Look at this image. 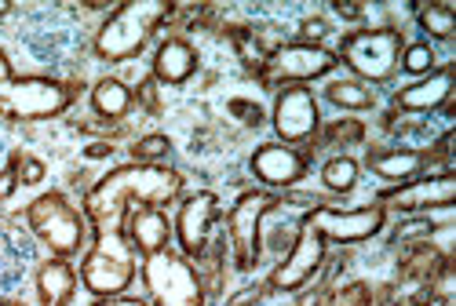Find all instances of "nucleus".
<instances>
[{
	"instance_id": "1",
	"label": "nucleus",
	"mask_w": 456,
	"mask_h": 306,
	"mask_svg": "<svg viewBox=\"0 0 456 306\" xmlns=\"http://www.w3.org/2000/svg\"><path fill=\"white\" fill-rule=\"evenodd\" d=\"M186 189L183 172L168 165H121L106 172L85 194V219H92L99 245L121 234V219L128 208H168Z\"/></svg>"
},
{
	"instance_id": "2",
	"label": "nucleus",
	"mask_w": 456,
	"mask_h": 306,
	"mask_svg": "<svg viewBox=\"0 0 456 306\" xmlns=\"http://www.w3.org/2000/svg\"><path fill=\"white\" fill-rule=\"evenodd\" d=\"M172 12H175L172 0H125V4L113 8L110 19L99 26L95 41H92L95 59H102V62L135 59L150 44V36L172 19Z\"/></svg>"
},
{
	"instance_id": "3",
	"label": "nucleus",
	"mask_w": 456,
	"mask_h": 306,
	"mask_svg": "<svg viewBox=\"0 0 456 306\" xmlns=\"http://www.w3.org/2000/svg\"><path fill=\"white\" fill-rule=\"evenodd\" d=\"M77 99V85H66L59 76H4L0 81V117L33 125L55 121Z\"/></svg>"
},
{
	"instance_id": "4",
	"label": "nucleus",
	"mask_w": 456,
	"mask_h": 306,
	"mask_svg": "<svg viewBox=\"0 0 456 306\" xmlns=\"http://www.w3.org/2000/svg\"><path fill=\"white\" fill-rule=\"evenodd\" d=\"M26 226L55 259H73L85 252V212H77L62 189L33 197L26 205Z\"/></svg>"
},
{
	"instance_id": "5",
	"label": "nucleus",
	"mask_w": 456,
	"mask_h": 306,
	"mask_svg": "<svg viewBox=\"0 0 456 306\" xmlns=\"http://www.w3.org/2000/svg\"><path fill=\"white\" fill-rule=\"evenodd\" d=\"M405 48V36L395 26H372V29H354L347 33L336 48V59L344 62L354 81L362 85H384L398 73V59Z\"/></svg>"
},
{
	"instance_id": "6",
	"label": "nucleus",
	"mask_w": 456,
	"mask_h": 306,
	"mask_svg": "<svg viewBox=\"0 0 456 306\" xmlns=\"http://www.w3.org/2000/svg\"><path fill=\"white\" fill-rule=\"evenodd\" d=\"M139 278L150 295V306H208L198 266L179 252L165 248L154 255H142Z\"/></svg>"
},
{
	"instance_id": "7",
	"label": "nucleus",
	"mask_w": 456,
	"mask_h": 306,
	"mask_svg": "<svg viewBox=\"0 0 456 306\" xmlns=\"http://www.w3.org/2000/svg\"><path fill=\"white\" fill-rule=\"evenodd\" d=\"M281 201L274 189H245L234 201V208L226 212V241H231V255L238 274H252L259 262V230L267 212H274Z\"/></svg>"
},
{
	"instance_id": "8",
	"label": "nucleus",
	"mask_w": 456,
	"mask_h": 306,
	"mask_svg": "<svg viewBox=\"0 0 456 306\" xmlns=\"http://www.w3.org/2000/svg\"><path fill=\"white\" fill-rule=\"evenodd\" d=\"M339 66L336 52L325 48V44H303V41H292V44H281L267 66H263V76L281 88H307L311 81H322V76H329L332 69Z\"/></svg>"
},
{
	"instance_id": "9",
	"label": "nucleus",
	"mask_w": 456,
	"mask_h": 306,
	"mask_svg": "<svg viewBox=\"0 0 456 306\" xmlns=\"http://www.w3.org/2000/svg\"><path fill=\"white\" fill-rule=\"evenodd\" d=\"M216 219H219V197L212 189H198V194L183 197L175 212V226H172V234L179 241V255H186L190 262L205 259L212 248Z\"/></svg>"
},
{
	"instance_id": "10",
	"label": "nucleus",
	"mask_w": 456,
	"mask_h": 306,
	"mask_svg": "<svg viewBox=\"0 0 456 306\" xmlns=\"http://www.w3.org/2000/svg\"><path fill=\"white\" fill-rule=\"evenodd\" d=\"M325 241H339V245H362L372 241L376 234H384L387 226V208L384 205H365V208H351V212H339V208H314L303 215Z\"/></svg>"
},
{
	"instance_id": "11",
	"label": "nucleus",
	"mask_w": 456,
	"mask_h": 306,
	"mask_svg": "<svg viewBox=\"0 0 456 306\" xmlns=\"http://www.w3.org/2000/svg\"><path fill=\"white\" fill-rule=\"evenodd\" d=\"M325 262V238L318 234V230L303 219L299 230H296V241L289 248V255L271 270V288L274 292H299L303 285H311L314 274L322 270Z\"/></svg>"
},
{
	"instance_id": "12",
	"label": "nucleus",
	"mask_w": 456,
	"mask_h": 306,
	"mask_svg": "<svg viewBox=\"0 0 456 306\" xmlns=\"http://www.w3.org/2000/svg\"><path fill=\"white\" fill-rule=\"evenodd\" d=\"M322 128V113L318 99L311 88H281L274 99V135L285 146H311Z\"/></svg>"
},
{
	"instance_id": "13",
	"label": "nucleus",
	"mask_w": 456,
	"mask_h": 306,
	"mask_svg": "<svg viewBox=\"0 0 456 306\" xmlns=\"http://www.w3.org/2000/svg\"><path fill=\"white\" fill-rule=\"evenodd\" d=\"M456 201V175H424V179H409L398 182L395 189H384L376 197V205L395 208V212H449Z\"/></svg>"
},
{
	"instance_id": "14",
	"label": "nucleus",
	"mask_w": 456,
	"mask_h": 306,
	"mask_svg": "<svg viewBox=\"0 0 456 306\" xmlns=\"http://www.w3.org/2000/svg\"><path fill=\"white\" fill-rule=\"evenodd\" d=\"M81 285L95 295V299H110V295H125L128 285L135 281V262L128 255L110 252L106 245H95L85 259H81V270H77Z\"/></svg>"
},
{
	"instance_id": "15",
	"label": "nucleus",
	"mask_w": 456,
	"mask_h": 306,
	"mask_svg": "<svg viewBox=\"0 0 456 306\" xmlns=\"http://www.w3.org/2000/svg\"><path fill=\"white\" fill-rule=\"evenodd\" d=\"M248 168L263 186L285 189V186H296L299 179H307L311 157L296 146H285V142H263V146L252 149Z\"/></svg>"
},
{
	"instance_id": "16",
	"label": "nucleus",
	"mask_w": 456,
	"mask_h": 306,
	"mask_svg": "<svg viewBox=\"0 0 456 306\" xmlns=\"http://www.w3.org/2000/svg\"><path fill=\"white\" fill-rule=\"evenodd\" d=\"M452 66H442V69H431L428 76H420V81H412L409 88L395 92V109L398 113H431V109H442L449 99H452Z\"/></svg>"
},
{
	"instance_id": "17",
	"label": "nucleus",
	"mask_w": 456,
	"mask_h": 306,
	"mask_svg": "<svg viewBox=\"0 0 456 306\" xmlns=\"http://www.w3.org/2000/svg\"><path fill=\"white\" fill-rule=\"evenodd\" d=\"M198 48L186 41V36H168V41H161V48H158V55H154V81L158 85H172V88H179V85H186L190 76L198 73Z\"/></svg>"
},
{
	"instance_id": "18",
	"label": "nucleus",
	"mask_w": 456,
	"mask_h": 306,
	"mask_svg": "<svg viewBox=\"0 0 456 306\" xmlns=\"http://www.w3.org/2000/svg\"><path fill=\"white\" fill-rule=\"evenodd\" d=\"M125 238L135 245L139 255L165 252L168 241H172V219L161 208H132L128 226H125Z\"/></svg>"
},
{
	"instance_id": "19",
	"label": "nucleus",
	"mask_w": 456,
	"mask_h": 306,
	"mask_svg": "<svg viewBox=\"0 0 456 306\" xmlns=\"http://www.w3.org/2000/svg\"><path fill=\"white\" fill-rule=\"evenodd\" d=\"M77 270H73L69 259H45L37 266V299L41 306H69L73 292H77Z\"/></svg>"
},
{
	"instance_id": "20",
	"label": "nucleus",
	"mask_w": 456,
	"mask_h": 306,
	"mask_svg": "<svg viewBox=\"0 0 456 306\" xmlns=\"http://www.w3.org/2000/svg\"><path fill=\"white\" fill-rule=\"evenodd\" d=\"M88 102H92V113H95L99 121H110L113 125V121H125L128 113H132L135 95H132V88L125 81H118V76H102V81L92 85Z\"/></svg>"
},
{
	"instance_id": "21",
	"label": "nucleus",
	"mask_w": 456,
	"mask_h": 306,
	"mask_svg": "<svg viewBox=\"0 0 456 306\" xmlns=\"http://www.w3.org/2000/svg\"><path fill=\"white\" fill-rule=\"evenodd\" d=\"M365 165L372 175L398 186V182H409V179L420 175L424 157H420V149H372Z\"/></svg>"
},
{
	"instance_id": "22",
	"label": "nucleus",
	"mask_w": 456,
	"mask_h": 306,
	"mask_svg": "<svg viewBox=\"0 0 456 306\" xmlns=\"http://www.w3.org/2000/svg\"><path fill=\"white\" fill-rule=\"evenodd\" d=\"M325 99L336 106V109H344V113H372L376 109V92L362 81H332L325 88Z\"/></svg>"
},
{
	"instance_id": "23",
	"label": "nucleus",
	"mask_w": 456,
	"mask_h": 306,
	"mask_svg": "<svg viewBox=\"0 0 456 306\" xmlns=\"http://www.w3.org/2000/svg\"><path fill=\"white\" fill-rule=\"evenodd\" d=\"M358 179H362V165L351 157V153H336V157H329L325 165H322V182H325V189H332V194H351V189L358 186Z\"/></svg>"
},
{
	"instance_id": "24",
	"label": "nucleus",
	"mask_w": 456,
	"mask_h": 306,
	"mask_svg": "<svg viewBox=\"0 0 456 306\" xmlns=\"http://www.w3.org/2000/svg\"><path fill=\"white\" fill-rule=\"evenodd\" d=\"M416 12V22H420V29L431 36V41H452L456 33V15L449 4H435V0H428V4H412Z\"/></svg>"
},
{
	"instance_id": "25",
	"label": "nucleus",
	"mask_w": 456,
	"mask_h": 306,
	"mask_svg": "<svg viewBox=\"0 0 456 306\" xmlns=\"http://www.w3.org/2000/svg\"><path fill=\"white\" fill-rule=\"evenodd\" d=\"M172 153V139L165 132H146L142 139L132 142V161L135 165H161Z\"/></svg>"
},
{
	"instance_id": "26",
	"label": "nucleus",
	"mask_w": 456,
	"mask_h": 306,
	"mask_svg": "<svg viewBox=\"0 0 456 306\" xmlns=\"http://www.w3.org/2000/svg\"><path fill=\"white\" fill-rule=\"evenodd\" d=\"M398 66H402V73H412L416 81H420V76H428V73L435 69V48H431L428 41L405 44V48H402V59H398Z\"/></svg>"
},
{
	"instance_id": "27",
	"label": "nucleus",
	"mask_w": 456,
	"mask_h": 306,
	"mask_svg": "<svg viewBox=\"0 0 456 306\" xmlns=\"http://www.w3.org/2000/svg\"><path fill=\"white\" fill-rule=\"evenodd\" d=\"M329 306H372V285L369 281H351L339 292H332Z\"/></svg>"
},
{
	"instance_id": "28",
	"label": "nucleus",
	"mask_w": 456,
	"mask_h": 306,
	"mask_svg": "<svg viewBox=\"0 0 456 306\" xmlns=\"http://www.w3.org/2000/svg\"><path fill=\"white\" fill-rule=\"evenodd\" d=\"M19 186H22V179H19V149H15L12 157H8V165L0 168V205H4Z\"/></svg>"
},
{
	"instance_id": "29",
	"label": "nucleus",
	"mask_w": 456,
	"mask_h": 306,
	"mask_svg": "<svg viewBox=\"0 0 456 306\" xmlns=\"http://www.w3.org/2000/svg\"><path fill=\"white\" fill-rule=\"evenodd\" d=\"M45 175H48L45 161H37V157H29L26 149H19V179H22V186H37Z\"/></svg>"
},
{
	"instance_id": "30",
	"label": "nucleus",
	"mask_w": 456,
	"mask_h": 306,
	"mask_svg": "<svg viewBox=\"0 0 456 306\" xmlns=\"http://www.w3.org/2000/svg\"><path fill=\"white\" fill-rule=\"evenodd\" d=\"M435 234V222L431 219H412V222H402L395 234H391V241L398 245V241H409V238H420V241H428Z\"/></svg>"
},
{
	"instance_id": "31",
	"label": "nucleus",
	"mask_w": 456,
	"mask_h": 306,
	"mask_svg": "<svg viewBox=\"0 0 456 306\" xmlns=\"http://www.w3.org/2000/svg\"><path fill=\"white\" fill-rule=\"evenodd\" d=\"M325 135H329L332 142H362V139H365V128H362L358 121H336V125L325 128Z\"/></svg>"
},
{
	"instance_id": "32",
	"label": "nucleus",
	"mask_w": 456,
	"mask_h": 306,
	"mask_svg": "<svg viewBox=\"0 0 456 306\" xmlns=\"http://www.w3.org/2000/svg\"><path fill=\"white\" fill-rule=\"evenodd\" d=\"M325 29H329V22H325V19H318V15L303 19V22H299V41H303V44H322Z\"/></svg>"
},
{
	"instance_id": "33",
	"label": "nucleus",
	"mask_w": 456,
	"mask_h": 306,
	"mask_svg": "<svg viewBox=\"0 0 456 306\" xmlns=\"http://www.w3.org/2000/svg\"><path fill=\"white\" fill-rule=\"evenodd\" d=\"M135 99H142V106H146V113H158L161 109V99H158V81L150 76V81L139 88V92H132Z\"/></svg>"
},
{
	"instance_id": "34",
	"label": "nucleus",
	"mask_w": 456,
	"mask_h": 306,
	"mask_svg": "<svg viewBox=\"0 0 456 306\" xmlns=\"http://www.w3.org/2000/svg\"><path fill=\"white\" fill-rule=\"evenodd\" d=\"M332 12H336L339 19H347V22H358V19L365 15V4H358V0H336Z\"/></svg>"
},
{
	"instance_id": "35",
	"label": "nucleus",
	"mask_w": 456,
	"mask_h": 306,
	"mask_svg": "<svg viewBox=\"0 0 456 306\" xmlns=\"http://www.w3.org/2000/svg\"><path fill=\"white\" fill-rule=\"evenodd\" d=\"M231 113H238L245 125H259V121H263V113H259L256 106H248L245 99H231Z\"/></svg>"
},
{
	"instance_id": "36",
	"label": "nucleus",
	"mask_w": 456,
	"mask_h": 306,
	"mask_svg": "<svg viewBox=\"0 0 456 306\" xmlns=\"http://www.w3.org/2000/svg\"><path fill=\"white\" fill-rule=\"evenodd\" d=\"M92 306H150L146 299H139V295H110V299H95Z\"/></svg>"
},
{
	"instance_id": "37",
	"label": "nucleus",
	"mask_w": 456,
	"mask_h": 306,
	"mask_svg": "<svg viewBox=\"0 0 456 306\" xmlns=\"http://www.w3.org/2000/svg\"><path fill=\"white\" fill-rule=\"evenodd\" d=\"M110 153H113V146H110V142H95V146H88V149H85V157L92 161V157H110Z\"/></svg>"
},
{
	"instance_id": "38",
	"label": "nucleus",
	"mask_w": 456,
	"mask_h": 306,
	"mask_svg": "<svg viewBox=\"0 0 456 306\" xmlns=\"http://www.w3.org/2000/svg\"><path fill=\"white\" fill-rule=\"evenodd\" d=\"M12 73H15V69H12V59L0 52V81H4V76H12Z\"/></svg>"
},
{
	"instance_id": "39",
	"label": "nucleus",
	"mask_w": 456,
	"mask_h": 306,
	"mask_svg": "<svg viewBox=\"0 0 456 306\" xmlns=\"http://www.w3.org/2000/svg\"><path fill=\"white\" fill-rule=\"evenodd\" d=\"M0 306H26L22 299H0Z\"/></svg>"
},
{
	"instance_id": "40",
	"label": "nucleus",
	"mask_w": 456,
	"mask_h": 306,
	"mask_svg": "<svg viewBox=\"0 0 456 306\" xmlns=\"http://www.w3.org/2000/svg\"><path fill=\"white\" fill-rule=\"evenodd\" d=\"M0 15H12V4H8V0H0Z\"/></svg>"
}]
</instances>
